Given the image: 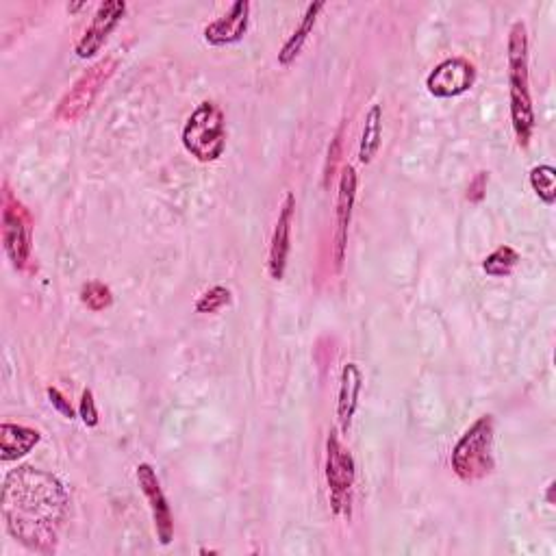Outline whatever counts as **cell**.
<instances>
[{
  "instance_id": "cell-1",
  "label": "cell",
  "mask_w": 556,
  "mask_h": 556,
  "mask_svg": "<svg viewBox=\"0 0 556 556\" xmlns=\"http://www.w3.org/2000/svg\"><path fill=\"white\" fill-rule=\"evenodd\" d=\"M0 502L11 537L35 552L55 548L68 511V494L55 476L35 467H18L7 474Z\"/></svg>"
},
{
  "instance_id": "cell-2",
  "label": "cell",
  "mask_w": 556,
  "mask_h": 556,
  "mask_svg": "<svg viewBox=\"0 0 556 556\" xmlns=\"http://www.w3.org/2000/svg\"><path fill=\"white\" fill-rule=\"evenodd\" d=\"M452 470L465 483H474L491 474L494 470V417H478L463 433L452 450Z\"/></svg>"
},
{
  "instance_id": "cell-3",
  "label": "cell",
  "mask_w": 556,
  "mask_h": 556,
  "mask_svg": "<svg viewBox=\"0 0 556 556\" xmlns=\"http://www.w3.org/2000/svg\"><path fill=\"white\" fill-rule=\"evenodd\" d=\"M183 148L200 163L218 161L226 150V120L224 111L205 100L200 103L183 126Z\"/></svg>"
},
{
  "instance_id": "cell-4",
  "label": "cell",
  "mask_w": 556,
  "mask_h": 556,
  "mask_svg": "<svg viewBox=\"0 0 556 556\" xmlns=\"http://www.w3.org/2000/svg\"><path fill=\"white\" fill-rule=\"evenodd\" d=\"M118 68L116 57H105L96 61L92 68H87L81 77L70 87V92L59 100L55 118L59 122H77L81 116L92 109L98 94L113 77Z\"/></svg>"
},
{
  "instance_id": "cell-5",
  "label": "cell",
  "mask_w": 556,
  "mask_h": 556,
  "mask_svg": "<svg viewBox=\"0 0 556 556\" xmlns=\"http://www.w3.org/2000/svg\"><path fill=\"white\" fill-rule=\"evenodd\" d=\"M3 244L14 268L27 270L33 248V220L29 209L9 192L7 185L3 196Z\"/></svg>"
},
{
  "instance_id": "cell-6",
  "label": "cell",
  "mask_w": 556,
  "mask_h": 556,
  "mask_svg": "<svg viewBox=\"0 0 556 556\" xmlns=\"http://www.w3.org/2000/svg\"><path fill=\"white\" fill-rule=\"evenodd\" d=\"M357 467L350 450L341 444L335 431L326 441V483L331 489V504L337 515H350V491L355 487Z\"/></svg>"
},
{
  "instance_id": "cell-7",
  "label": "cell",
  "mask_w": 556,
  "mask_h": 556,
  "mask_svg": "<svg viewBox=\"0 0 556 556\" xmlns=\"http://www.w3.org/2000/svg\"><path fill=\"white\" fill-rule=\"evenodd\" d=\"M357 185L359 176L357 170L352 166L341 168V179H339V192H337V209H335V246H333V259H335V270L339 272L344 268L346 261V246H348V231L352 222V209H355L357 200Z\"/></svg>"
},
{
  "instance_id": "cell-8",
  "label": "cell",
  "mask_w": 556,
  "mask_h": 556,
  "mask_svg": "<svg viewBox=\"0 0 556 556\" xmlns=\"http://www.w3.org/2000/svg\"><path fill=\"white\" fill-rule=\"evenodd\" d=\"M476 81V70L463 57H450L426 77V90L435 98H454L465 94Z\"/></svg>"
},
{
  "instance_id": "cell-9",
  "label": "cell",
  "mask_w": 556,
  "mask_h": 556,
  "mask_svg": "<svg viewBox=\"0 0 556 556\" xmlns=\"http://www.w3.org/2000/svg\"><path fill=\"white\" fill-rule=\"evenodd\" d=\"M137 483H139V489H142L144 498L148 500L150 513H153L157 537L163 546H168V543H172V539H174V520H172L170 504H168L166 494H163L155 467L150 463H139L137 465Z\"/></svg>"
},
{
  "instance_id": "cell-10",
  "label": "cell",
  "mask_w": 556,
  "mask_h": 556,
  "mask_svg": "<svg viewBox=\"0 0 556 556\" xmlns=\"http://www.w3.org/2000/svg\"><path fill=\"white\" fill-rule=\"evenodd\" d=\"M126 11L124 0H109V3H100L96 14L90 22V27L85 29L83 37L77 42V57L79 59H90L94 57L103 44L107 42V37L111 31L118 27L122 16Z\"/></svg>"
},
{
  "instance_id": "cell-11",
  "label": "cell",
  "mask_w": 556,
  "mask_h": 556,
  "mask_svg": "<svg viewBox=\"0 0 556 556\" xmlns=\"http://www.w3.org/2000/svg\"><path fill=\"white\" fill-rule=\"evenodd\" d=\"M296 213V198L292 192L285 194V200L278 211V220L274 224L272 242H270V257H268V272L274 281H281L287 268L289 248H292V226Z\"/></svg>"
},
{
  "instance_id": "cell-12",
  "label": "cell",
  "mask_w": 556,
  "mask_h": 556,
  "mask_svg": "<svg viewBox=\"0 0 556 556\" xmlns=\"http://www.w3.org/2000/svg\"><path fill=\"white\" fill-rule=\"evenodd\" d=\"M248 22H250V3L248 0H237V3H233L231 9L226 11L222 18L209 24L205 29V40L211 46L235 44L246 35Z\"/></svg>"
},
{
  "instance_id": "cell-13",
  "label": "cell",
  "mask_w": 556,
  "mask_h": 556,
  "mask_svg": "<svg viewBox=\"0 0 556 556\" xmlns=\"http://www.w3.org/2000/svg\"><path fill=\"white\" fill-rule=\"evenodd\" d=\"M363 389V374L359 370L357 363H346L344 370H341L339 378V396H337V420L339 428L344 433H348L352 417L359 407V396Z\"/></svg>"
},
{
  "instance_id": "cell-14",
  "label": "cell",
  "mask_w": 556,
  "mask_h": 556,
  "mask_svg": "<svg viewBox=\"0 0 556 556\" xmlns=\"http://www.w3.org/2000/svg\"><path fill=\"white\" fill-rule=\"evenodd\" d=\"M40 439L42 435L40 431H35V428L3 422L0 424V461H18L40 444Z\"/></svg>"
},
{
  "instance_id": "cell-15",
  "label": "cell",
  "mask_w": 556,
  "mask_h": 556,
  "mask_svg": "<svg viewBox=\"0 0 556 556\" xmlns=\"http://www.w3.org/2000/svg\"><path fill=\"white\" fill-rule=\"evenodd\" d=\"M509 57V85L511 87H530L528 79V33L524 22H515L509 31L507 44Z\"/></svg>"
},
{
  "instance_id": "cell-16",
  "label": "cell",
  "mask_w": 556,
  "mask_h": 556,
  "mask_svg": "<svg viewBox=\"0 0 556 556\" xmlns=\"http://www.w3.org/2000/svg\"><path fill=\"white\" fill-rule=\"evenodd\" d=\"M511 122L513 131L520 146H528L530 137L535 131V109H533V98H530V90H522V87H511Z\"/></svg>"
},
{
  "instance_id": "cell-17",
  "label": "cell",
  "mask_w": 556,
  "mask_h": 556,
  "mask_svg": "<svg viewBox=\"0 0 556 556\" xmlns=\"http://www.w3.org/2000/svg\"><path fill=\"white\" fill-rule=\"evenodd\" d=\"M322 9H324V3H311L307 7L305 16H302V20L298 24V29L285 42V46L281 48V53H278V63H281V66H289V63H292L300 55V50H302V46L307 44L309 35L315 27V22H318V16H320Z\"/></svg>"
},
{
  "instance_id": "cell-18",
  "label": "cell",
  "mask_w": 556,
  "mask_h": 556,
  "mask_svg": "<svg viewBox=\"0 0 556 556\" xmlns=\"http://www.w3.org/2000/svg\"><path fill=\"white\" fill-rule=\"evenodd\" d=\"M383 139V107L372 105V109L365 113V124L361 133V146H359V161L368 163L374 161L378 155V148H381Z\"/></svg>"
},
{
  "instance_id": "cell-19",
  "label": "cell",
  "mask_w": 556,
  "mask_h": 556,
  "mask_svg": "<svg viewBox=\"0 0 556 556\" xmlns=\"http://www.w3.org/2000/svg\"><path fill=\"white\" fill-rule=\"evenodd\" d=\"M517 263H520L517 250L513 246H500L483 261V270L487 276L502 278V276H509L515 270Z\"/></svg>"
},
{
  "instance_id": "cell-20",
  "label": "cell",
  "mask_w": 556,
  "mask_h": 556,
  "mask_svg": "<svg viewBox=\"0 0 556 556\" xmlns=\"http://www.w3.org/2000/svg\"><path fill=\"white\" fill-rule=\"evenodd\" d=\"M530 187L535 189L541 202L554 205L556 200V170L552 166H537L530 170Z\"/></svg>"
},
{
  "instance_id": "cell-21",
  "label": "cell",
  "mask_w": 556,
  "mask_h": 556,
  "mask_svg": "<svg viewBox=\"0 0 556 556\" xmlns=\"http://www.w3.org/2000/svg\"><path fill=\"white\" fill-rule=\"evenodd\" d=\"M81 302L90 311H105L113 305V294L105 283L90 281L81 287Z\"/></svg>"
},
{
  "instance_id": "cell-22",
  "label": "cell",
  "mask_w": 556,
  "mask_h": 556,
  "mask_svg": "<svg viewBox=\"0 0 556 556\" xmlns=\"http://www.w3.org/2000/svg\"><path fill=\"white\" fill-rule=\"evenodd\" d=\"M231 302V289L224 285H216L207 289L196 302V311L198 313H218L220 309H224Z\"/></svg>"
},
{
  "instance_id": "cell-23",
  "label": "cell",
  "mask_w": 556,
  "mask_h": 556,
  "mask_svg": "<svg viewBox=\"0 0 556 556\" xmlns=\"http://www.w3.org/2000/svg\"><path fill=\"white\" fill-rule=\"evenodd\" d=\"M341 137H344V129H339L335 133L331 146H328V157H326V166H324V185L326 187H328V183H331V179H333L335 172H337V166H339V159H341Z\"/></svg>"
},
{
  "instance_id": "cell-24",
  "label": "cell",
  "mask_w": 556,
  "mask_h": 556,
  "mask_svg": "<svg viewBox=\"0 0 556 556\" xmlns=\"http://www.w3.org/2000/svg\"><path fill=\"white\" fill-rule=\"evenodd\" d=\"M81 417L85 426L94 428L98 424V409H96V400H94V391L92 389H85L83 396H81Z\"/></svg>"
},
{
  "instance_id": "cell-25",
  "label": "cell",
  "mask_w": 556,
  "mask_h": 556,
  "mask_svg": "<svg viewBox=\"0 0 556 556\" xmlns=\"http://www.w3.org/2000/svg\"><path fill=\"white\" fill-rule=\"evenodd\" d=\"M46 394H48L50 404H53V407H55L63 417H68V420H74V409H72V404L66 400V396H63L59 389L48 387V389H46Z\"/></svg>"
},
{
  "instance_id": "cell-26",
  "label": "cell",
  "mask_w": 556,
  "mask_h": 556,
  "mask_svg": "<svg viewBox=\"0 0 556 556\" xmlns=\"http://www.w3.org/2000/svg\"><path fill=\"white\" fill-rule=\"evenodd\" d=\"M487 181H489L487 172H478L474 176V181L470 183V187H467V200H472V202L483 200L485 192H487Z\"/></svg>"
}]
</instances>
